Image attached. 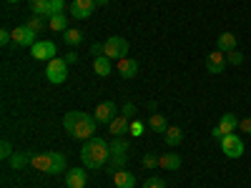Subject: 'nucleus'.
I'll list each match as a JSON object with an SVG mask.
<instances>
[{"label":"nucleus","mask_w":251,"mask_h":188,"mask_svg":"<svg viewBox=\"0 0 251 188\" xmlns=\"http://www.w3.org/2000/svg\"><path fill=\"white\" fill-rule=\"evenodd\" d=\"M96 118L88 116V113H83V111H71L66 113V118H63V128H66L73 138L78 141H91L96 138Z\"/></svg>","instance_id":"f257e3e1"},{"label":"nucleus","mask_w":251,"mask_h":188,"mask_svg":"<svg viewBox=\"0 0 251 188\" xmlns=\"http://www.w3.org/2000/svg\"><path fill=\"white\" fill-rule=\"evenodd\" d=\"M108 158H111V145L103 138H91L80 148V161L86 168H93V171L103 168V165H108Z\"/></svg>","instance_id":"f03ea898"},{"label":"nucleus","mask_w":251,"mask_h":188,"mask_svg":"<svg viewBox=\"0 0 251 188\" xmlns=\"http://www.w3.org/2000/svg\"><path fill=\"white\" fill-rule=\"evenodd\" d=\"M30 165L40 173H63L66 171V156L63 153H33Z\"/></svg>","instance_id":"7ed1b4c3"},{"label":"nucleus","mask_w":251,"mask_h":188,"mask_svg":"<svg viewBox=\"0 0 251 188\" xmlns=\"http://www.w3.org/2000/svg\"><path fill=\"white\" fill-rule=\"evenodd\" d=\"M106 50H103V55L106 58H111V60H121V58H126L128 55V40L126 38H121V35H111L106 43Z\"/></svg>","instance_id":"20e7f679"},{"label":"nucleus","mask_w":251,"mask_h":188,"mask_svg":"<svg viewBox=\"0 0 251 188\" xmlns=\"http://www.w3.org/2000/svg\"><path fill=\"white\" fill-rule=\"evenodd\" d=\"M46 78H48L50 83H55V86L66 83V78H68V63L63 60V58H53V60H48Z\"/></svg>","instance_id":"39448f33"},{"label":"nucleus","mask_w":251,"mask_h":188,"mask_svg":"<svg viewBox=\"0 0 251 188\" xmlns=\"http://www.w3.org/2000/svg\"><path fill=\"white\" fill-rule=\"evenodd\" d=\"M219 143H221V153H224L226 158H241V156H244V141H241L236 133L224 136Z\"/></svg>","instance_id":"423d86ee"},{"label":"nucleus","mask_w":251,"mask_h":188,"mask_svg":"<svg viewBox=\"0 0 251 188\" xmlns=\"http://www.w3.org/2000/svg\"><path fill=\"white\" fill-rule=\"evenodd\" d=\"M30 53H33L35 60H53V58H58L55 43H50V40H38V43L30 48Z\"/></svg>","instance_id":"0eeeda50"},{"label":"nucleus","mask_w":251,"mask_h":188,"mask_svg":"<svg viewBox=\"0 0 251 188\" xmlns=\"http://www.w3.org/2000/svg\"><path fill=\"white\" fill-rule=\"evenodd\" d=\"M13 40H15V46H23V48H33L38 40H35V30L28 28V25H20L13 30Z\"/></svg>","instance_id":"6e6552de"},{"label":"nucleus","mask_w":251,"mask_h":188,"mask_svg":"<svg viewBox=\"0 0 251 188\" xmlns=\"http://www.w3.org/2000/svg\"><path fill=\"white\" fill-rule=\"evenodd\" d=\"M93 10H96V0H73L71 3V15L78 18V20L91 18Z\"/></svg>","instance_id":"1a4fd4ad"},{"label":"nucleus","mask_w":251,"mask_h":188,"mask_svg":"<svg viewBox=\"0 0 251 188\" xmlns=\"http://www.w3.org/2000/svg\"><path fill=\"white\" fill-rule=\"evenodd\" d=\"M224 68H226V53L214 50V53H208V55H206V70L211 73V75H221Z\"/></svg>","instance_id":"9d476101"},{"label":"nucleus","mask_w":251,"mask_h":188,"mask_svg":"<svg viewBox=\"0 0 251 188\" xmlns=\"http://www.w3.org/2000/svg\"><path fill=\"white\" fill-rule=\"evenodd\" d=\"M138 60L136 58H128V55H126V58H121L118 63H116V70H118V75L121 78H136L138 75Z\"/></svg>","instance_id":"9b49d317"},{"label":"nucleus","mask_w":251,"mask_h":188,"mask_svg":"<svg viewBox=\"0 0 251 188\" xmlns=\"http://www.w3.org/2000/svg\"><path fill=\"white\" fill-rule=\"evenodd\" d=\"M116 116H118V108H116L113 100H103L96 108V123H111Z\"/></svg>","instance_id":"f8f14e48"},{"label":"nucleus","mask_w":251,"mask_h":188,"mask_svg":"<svg viewBox=\"0 0 251 188\" xmlns=\"http://www.w3.org/2000/svg\"><path fill=\"white\" fill-rule=\"evenodd\" d=\"M86 181H88V176H86V171H83V168H71L66 173V186L68 188H83V186H86Z\"/></svg>","instance_id":"ddd939ff"},{"label":"nucleus","mask_w":251,"mask_h":188,"mask_svg":"<svg viewBox=\"0 0 251 188\" xmlns=\"http://www.w3.org/2000/svg\"><path fill=\"white\" fill-rule=\"evenodd\" d=\"M219 128H221V133L224 136H231V133H236V128H239V120H236V116L234 113H224L221 118H219Z\"/></svg>","instance_id":"4468645a"},{"label":"nucleus","mask_w":251,"mask_h":188,"mask_svg":"<svg viewBox=\"0 0 251 188\" xmlns=\"http://www.w3.org/2000/svg\"><path fill=\"white\" fill-rule=\"evenodd\" d=\"M113 176V183H116V188H133L136 186V176L131 173V171H116V173H111Z\"/></svg>","instance_id":"2eb2a0df"},{"label":"nucleus","mask_w":251,"mask_h":188,"mask_svg":"<svg viewBox=\"0 0 251 188\" xmlns=\"http://www.w3.org/2000/svg\"><path fill=\"white\" fill-rule=\"evenodd\" d=\"M158 168H163V171H178L181 168V156H176V153L158 156Z\"/></svg>","instance_id":"dca6fc26"},{"label":"nucleus","mask_w":251,"mask_h":188,"mask_svg":"<svg viewBox=\"0 0 251 188\" xmlns=\"http://www.w3.org/2000/svg\"><path fill=\"white\" fill-rule=\"evenodd\" d=\"M128 125H131L128 116H116V118H113V120L108 123V128H111V136H113V138L123 136L126 131H128Z\"/></svg>","instance_id":"f3484780"},{"label":"nucleus","mask_w":251,"mask_h":188,"mask_svg":"<svg viewBox=\"0 0 251 188\" xmlns=\"http://www.w3.org/2000/svg\"><path fill=\"white\" fill-rule=\"evenodd\" d=\"M236 48V35L234 33H221L219 38H216V50H221V53H228V50H234Z\"/></svg>","instance_id":"a211bd4d"},{"label":"nucleus","mask_w":251,"mask_h":188,"mask_svg":"<svg viewBox=\"0 0 251 188\" xmlns=\"http://www.w3.org/2000/svg\"><path fill=\"white\" fill-rule=\"evenodd\" d=\"M30 10L33 15H40V18H53L50 0H30Z\"/></svg>","instance_id":"6ab92c4d"},{"label":"nucleus","mask_w":251,"mask_h":188,"mask_svg":"<svg viewBox=\"0 0 251 188\" xmlns=\"http://www.w3.org/2000/svg\"><path fill=\"white\" fill-rule=\"evenodd\" d=\"M93 70H96V75H100V78L111 75V70H113V66H111V58H106V55H98V58H93Z\"/></svg>","instance_id":"aec40b11"},{"label":"nucleus","mask_w":251,"mask_h":188,"mask_svg":"<svg viewBox=\"0 0 251 188\" xmlns=\"http://www.w3.org/2000/svg\"><path fill=\"white\" fill-rule=\"evenodd\" d=\"M149 128L151 131H156V133H166L169 131V123H166V116H161V113H151L149 116Z\"/></svg>","instance_id":"412c9836"},{"label":"nucleus","mask_w":251,"mask_h":188,"mask_svg":"<svg viewBox=\"0 0 251 188\" xmlns=\"http://www.w3.org/2000/svg\"><path fill=\"white\" fill-rule=\"evenodd\" d=\"M30 158H33V153L15 151V153H13V158H10V165H13L15 171H20V168H25V165H30Z\"/></svg>","instance_id":"4be33fe9"},{"label":"nucleus","mask_w":251,"mask_h":188,"mask_svg":"<svg viewBox=\"0 0 251 188\" xmlns=\"http://www.w3.org/2000/svg\"><path fill=\"white\" fill-rule=\"evenodd\" d=\"M126 163H128V156H126V153H111V158H108V171H111V173L123 171Z\"/></svg>","instance_id":"5701e85b"},{"label":"nucleus","mask_w":251,"mask_h":188,"mask_svg":"<svg viewBox=\"0 0 251 188\" xmlns=\"http://www.w3.org/2000/svg\"><path fill=\"white\" fill-rule=\"evenodd\" d=\"M48 25H50V30H55V33H66V30H68V18L63 15V13H58V15L48 18Z\"/></svg>","instance_id":"b1692460"},{"label":"nucleus","mask_w":251,"mask_h":188,"mask_svg":"<svg viewBox=\"0 0 251 188\" xmlns=\"http://www.w3.org/2000/svg\"><path fill=\"white\" fill-rule=\"evenodd\" d=\"M163 136H166L163 141H166V143H169V145H178V143L183 141V131L178 128V125H171V128H169V131H166Z\"/></svg>","instance_id":"393cba45"},{"label":"nucleus","mask_w":251,"mask_h":188,"mask_svg":"<svg viewBox=\"0 0 251 188\" xmlns=\"http://www.w3.org/2000/svg\"><path fill=\"white\" fill-rule=\"evenodd\" d=\"M63 40H66L68 46H78V43H83V30H78V28H73V30H66Z\"/></svg>","instance_id":"a878e982"},{"label":"nucleus","mask_w":251,"mask_h":188,"mask_svg":"<svg viewBox=\"0 0 251 188\" xmlns=\"http://www.w3.org/2000/svg\"><path fill=\"white\" fill-rule=\"evenodd\" d=\"M111 153H128V141L113 138V143H111Z\"/></svg>","instance_id":"bb28decb"},{"label":"nucleus","mask_w":251,"mask_h":188,"mask_svg":"<svg viewBox=\"0 0 251 188\" xmlns=\"http://www.w3.org/2000/svg\"><path fill=\"white\" fill-rule=\"evenodd\" d=\"M13 145H10V141L8 138H3V143H0V158H5V161H10L13 158Z\"/></svg>","instance_id":"cd10ccee"},{"label":"nucleus","mask_w":251,"mask_h":188,"mask_svg":"<svg viewBox=\"0 0 251 188\" xmlns=\"http://www.w3.org/2000/svg\"><path fill=\"white\" fill-rule=\"evenodd\" d=\"M25 25H28V28H33L35 33H40V30H43V28H46V20H43V18H40V15H33V18L28 20V23H25Z\"/></svg>","instance_id":"c85d7f7f"},{"label":"nucleus","mask_w":251,"mask_h":188,"mask_svg":"<svg viewBox=\"0 0 251 188\" xmlns=\"http://www.w3.org/2000/svg\"><path fill=\"white\" fill-rule=\"evenodd\" d=\"M226 63H231V66H241V63H244V55L234 48V50H228V53H226Z\"/></svg>","instance_id":"c756f323"},{"label":"nucleus","mask_w":251,"mask_h":188,"mask_svg":"<svg viewBox=\"0 0 251 188\" xmlns=\"http://www.w3.org/2000/svg\"><path fill=\"white\" fill-rule=\"evenodd\" d=\"M143 188H166V183H163L161 176H151V178L143 181Z\"/></svg>","instance_id":"7c9ffc66"},{"label":"nucleus","mask_w":251,"mask_h":188,"mask_svg":"<svg viewBox=\"0 0 251 188\" xmlns=\"http://www.w3.org/2000/svg\"><path fill=\"white\" fill-rule=\"evenodd\" d=\"M143 131H146V125H143L141 120H131V125H128V133H131V136L138 138V136H143Z\"/></svg>","instance_id":"2f4dec72"},{"label":"nucleus","mask_w":251,"mask_h":188,"mask_svg":"<svg viewBox=\"0 0 251 188\" xmlns=\"http://www.w3.org/2000/svg\"><path fill=\"white\" fill-rule=\"evenodd\" d=\"M141 163H143V168H156V165H158V158H156V153H146Z\"/></svg>","instance_id":"473e14b6"},{"label":"nucleus","mask_w":251,"mask_h":188,"mask_svg":"<svg viewBox=\"0 0 251 188\" xmlns=\"http://www.w3.org/2000/svg\"><path fill=\"white\" fill-rule=\"evenodd\" d=\"M10 40H13V30L3 28V30H0V46H8Z\"/></svg>","instance_id":"72a5a7b5"},{"label":"nucleus","mask_w":251,"mask_h":188,"mask_svg":"<svg viewBox=\"0 0 251 188\" xmlns=\"http://www.w3.org/2000/svg\"><path fill=\"white\" fill-rule=\"evenodd\" d=\"M50 5H53V15L63 13V8H66V0H50Z\"/></svg>","instance_id":"f704fd0d"},{"label":"nucleus","mask_w":251,"mask_h":188,"mask_svg":"<svg viewBox=\"0 0 251 188\" xmlns=\"http://www.w3.org/2000/svg\"><path fill=\"white\" fill-rule=\"evenodd\" d=\"M103 50H106V46H103V43H98V40H96V43L91 46V53H93V58L103 55Z\"/></svg>","instance_id":"c9c22d12"},{"label":"nucleus","mask_w":251,"mask_h":188,"mask_svg":"<svg viewBox=\"0 0 251 188\" xmlns=\"http://www.w3.org/2000/svg\"><path fill=\"white\" fill-rule=\"evenodd\" d=\"M239 128H241L244 133H251V116H249V118H241V120H239Z\"/></svg>","instance_id":"e433bc0d"},{"label":"nucleus","mask_w":251,"mask_h":188,"mask_svg":"<svg viewBox=\"0 0 251 188\" xmlns=\"http://www.w3.org/2000/svg\"><path fill=\"white\" fill-rule=\"evenodd\" d=\"M133 113H136V106H133V103H126V106L121 108V116H128V118H131Z\"/></svg>","instance_id":"4c0bfd02"},{"label":"nucleus","mask_w":251,"mask_h":188,"mask_svg":"<svg viewBox=\"0 0 251 188\" xmlns=\"http://www.w3.org/2000/svg\"><path fill=\"white\" fill-rule=\"evenodd\" d=\"M63 60H66V63H68V66H71V63H78V55H75V53L71 50V53H68L66 58H63Z\"/></svg>","instance_id":"58836bf2"},{"label":"nucleus","mask_w":251,"mask_h":188,"mask_svg":"<svg viewBox=\"0 0 251 188\" xmlns=\"http://www.w3.org/2000/svg\"><path fill=\"white\" fill-rule=\"evenodd\" d=\"M211 136H214L216 141H221V138H224V133H221V128H219V125H214V131H211Z\"/></svg>","instance_id":"ea45409f"},{"label":"nucleus","mask_w":251,"mask_h":188,"mask_svg":"<svg viewBox=\"0 0 251 188\" xmlns=\"http://www.w3.org/2000/svg\"><path fill=\"white\" fill-rule=\"evenodd\" d=\"M111 0H96V5H108Z\"/></svg>","instance_id":"a19ab883"},{"label":"nucleus","mask_w":251,"mask_h":188,"mask_svg":"<svg viewBox=\"0 0 251 188\" xmlns=\"http://www.w3.org/2000/svg\"><path fill=\"white\" fill-rule=\"evenodd\" d=\"M5 3H18V0H5Z\"/></svg>","instance_id":"79ce46f5"}]
</instances>
